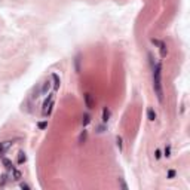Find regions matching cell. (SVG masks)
Listing matches in <instances>:
<instances>
[{
  "instance_id": "obj_6",
  "label": "cell",
  "mask_w": 190,
  "mask_h": 190,
  "mask_svg": "<svg viewBox=\"0 0 190 190\" xmlns=\"http://www.w3.org/2000/svg\"><path fill=\"white\" fill-rule=\"evenodd\" d=\"M110 117H112V112H110V109L106 106V107L103 109V115H101V120H103V123H107V122L110 120Z\"/></svg>"
},
{
  "instance_id": "obj_9",
  "label": "cell",
  "mask_w": 190,
  "mask_h": 190,
  "mask_svg": "<svg viewBox=\"0 0 190 190\" xmlns=\"http://www.w3.org/2000/svg\"><path fill=\"white\" fill-rule=\"evenodd\" d=\"M86 140H88V131L86 129H83L80 134H79V138H77V143L82 146V144H85L86 143Z\"/></svg>"
},
{
  "instance_id": "obj_7",
  "label": "cell",
  "mask_w": 190,
  "mask_h": 190,
  "mask_svg": "<svg viewBox=\"0 0 190 190\" xmlns=\"http://www.w3.org/2000/svg\"><path fill=\"white\" fill-rule=\"evenodd\" d=\"M159 52H160V58H166V55H168V49H166V43L165 42H162L160 40V43H159Z\"/></svg>"
},
{
  "instance_id": "obj_4",
  "label": "cell",
  "mask_w": 190,
  "mask_h": 190,
  "mask_svg": "<svg viewBox=\"0 0 190 190\" xmlns=\"http://www.w3.org/2000/svg\"><path fill=\"white\" fill-rule=\"evenodd\" d=\"M83 101H85V106H86L88 110H92L95 107V98L92 97L91 94H85L83 95Z\"/></svg>"
},
{
  "instance_id": "obj_21",
  "label": "cell",
  "mask_w": 190,
  "mask_h": 190,
  "mask_svg": "<svg viewBox=\"0 0 190 190\" xmlns=\"http://www.w3.org/2000/svg\"><path fill=\"white\" fill-rule=\"evenodd\" d=\"M119 184H120V187H122L123 190H128V184L125 183V180H123V178H119Z\"/></svg>"
},
{
  "instance_id": "obj_26",
  "label": "cell",
  "mask_w": 190,
  "mask_h": 190,
  "mask_svg": "<svg viewBox=\"0 0 190 190\" xmlns=\"http://www.w3.org/2000/svg\"><path fill=\"white\" fill-rule=\"evenodd\" d=\"M152 43H153L154 46H159V43H160V40H157V39H152Z\"/></svg>"
},
{
  "instance_id": "obj_13",
  "label": "cell",
  "mask_w": 190,
  "mask_h": 190,
  "mask_svg": "<svg viewBox=\"0 0 190 190\" xmlns=\"http://www.w3.org/2000/svg\"><path fill=\"white\" fill-rule=\"evenodd\" d=\"M21 178H22L21 171H18L17 168H14V169H12V180H14V181H20Z\"/></svg>"
},
{
  "instance_id": "obj_19",
  "label": "cell",
  "mask_w": 190,
  "mask_h": 190,
  "mask_svg": "<svg viewBox=\"0 0 190 190\" xmlns=\"http://www.w3.org/2000/svg\"><path fill=\"white\" fill-rule=\"evenodd\" d=\"M163 156H165V157H169V156H171V144H166V147H165V150H163Z\"/></svg>"
},
{
  "instance_id": "obj_2",
  "label": "cell",
  "mask_w": 190,
  "mask_h": 190,
  "mask_svg": "<svg viewBox=\"0 0 190 190\" xmlns=\"http://www.w3.org/2000/svg\"><path fill=\"white\" fill-rule=\"evenodd\" d=\"M54 100H55V94H48V98L43 101V106H42V113L43 116H49L52 113V109H54Z\"/></svg>"
},
{
  "instance_id": "obj_17",
  "label": "cell",
  "mask_w": 190,
  "mask_h": 190,
  "mask_svg": "<svg viewBox=\"0 0 190 190\" xmlns=\"http://www.w3.org/2000/svg\"><path fill=\"white\" fill-rule=\"evenodd\" d=\"M116 146H117L119 152H122V150H123V140H122V137H120V135H117V137H116Z\"/></svg>"
},
{
  "instance_id": "obj_3",
  "label": "cell",
  "mask_w": 190,
  "mask_h": 190,
  "mask_svg": "<svg viewBox=\"0 0 190 190\" xmlns=\"http://www.w3.org/2000/svg\"><path fill=\"white\" fill-rule=\"evenodd\" d=\"M14 143H15V140H6V141L0 143V157L5 156V153L14 146Z\"/></svg>"
},
{
  "instance_id": "obj_8",
  "label": "cell",
  "mask_w": 190,
  "mask_h": 190,
  "mask_svg": "<svg viewBox=\"0 0 190 190\" xmlns=\"http://www.w3.org/2000/svg\"><path fill=\"white\" fill-rule=\"evenodd\" d=\"M2 163H3V166H5L8 171H12V169L15 168V166H14V163H12V160H11V159H8V157H5V156L2 157Z\"/></svg>"
},
{
  "instance_id": "obj_25",
  "label": "cell",
  "mask_w": 190,
  "mask_h": 190,
  "mask_svg": "<svg viewBox=\"0 0 190 190\" xmlns=\"http://www.w3.org/2000/svg\"><path fill=\"white\" fill-rule=\"evenodd\" d=\"M39 92H40V89L37 88V89H36V91L33 92V95H31V98H37V97H39Z\"/></svg>"
},
{
  "instance_id": "obj_23",
  "label": "cell",
  "mask_w": 190,
  "mask_h": 190,
  "mask_svg": "<svg viewBox=\"0 0 190 190\" xmlns=\"http://www.w3.org/2000/svg\"><path fill=\"white\" fill-rule=\"evenodd\" d=\"M154 157L159 160L160 157H162V150H159V149H156V152H154Z\"/></svg>"
},
{
  "instance_id": "obj_11",
  "label": "cell",
  "mask_w": 190,
  "mask_h": 190,
  "mask_svg": "<svg viewBox=\"0 0 190 190\" xmlns=\"http://www.w3.org/2000/svg\"><path fill=\"white\" fill-rule=\"evenodd\" d=\"M156 117H157L156 112H154L153 109H147V119H149L150 122H154V120H156Z\"/></svg>"
},
{
  "instance_id": "obj_16",
  "label": "cell",
  "mask_w": 190,
  "mask_h": 190,
  "mask_svg": "<svg viewBox=\"0 0 190 190\" xmlns=\"http://www.w3.org/2000/svg\"><path fill=\"white\" fill-rule=\"evenodd\" d=\"M74 70L76 73H80V55H76L74 58Z\"/></svg>"
},
{
  "instance_id": "obj_15",
  "label": "cell",
  "mask_w": 190,
  "mask_h": 190,
  "mask_svg": "<svg viewBox=\"0 0 190 190\" xmlns=\"http://www.w3.org/2000/svg\"><path fill=\"white\" fill-rule=\"evenodd\" d=\"M49 88H51V82H49V80H46V82H43V86H42L40 92H42L43 95H46V94H48V91H49Z\"/></svg>"
},
{
  "instance_id": "obj_1",
  "label": "cell",
  "mask_w": 190,
  "mask_h": 190,
  "mask_svg": "<svg viewBox=\"0 0 190 190\" xmlns=\"http://www.w3.org/2000/svg\"><path fill=\"white\" fill-rule=\"evenodd\" d=\"M153 89L159 103H163V88H162V62L157 61L153 64Z\"/></svg>"
},
{
  "instance_id": "obj_22",
  "label": "cell",
  "mask_w": 190,
  "mask_h": 190,
  "mask_svg": "<svg viewBox=\"0 0 190 190\" xmlns=\"http://www.w3.org/2000/svg\"><path fill=\"white\" fill-rule=\"evenodd\" d=\"M104 131H106V123H103V125L97 126V132H98V134H103Z\"/></svg>"
},
{
  "instance_id": "obj_20",
  "label": "cell",
  "mask_w": 190,
  "mask_h": 190,
  "mask_svg": "<svg viewBox=\"0 0 190 190\" xmlns=\"http://www.w3.org/2000/svg\"><path fill=\"white\" fill-rule=\"evenodd\" d=\"M37 128H39V129H46V128H48V120L39 122V123H37Z\"/></svg>"
},
{
  "instance_id": "obj_18",
  "label": "cell",
  "mask_w": 190,
  "mask_h": 190,
  "mask_svg": "<svg viewBox=\"0 0 190 190\" xmlns=\"http://www.w3.org/2000/svg\"><path fill=\"white\" fill-rule=\"evenodd\" d=\"M175 175H177V171H175V169H169V171L166 172V178H168V180H172Z\"/></svg>"
},
{
  "instance_id": "obj_12",
  "label": "cell",
  "mask_w": 190,
  "mask_h": 190,
  "mask_svg": "<svg viewBox=\"0 0 190 190\" xmlns=\"http://www.w3.org/2000/svg\"><path fill=\"white\" fill-rule=\"evenodd\" d=\"M17 162H18V165L25 163V162H27V154H25L24 152H20V153H18V157H17Z\"/></svg>"
},
{
  "instance_id": "obj_10",
  "label": "cell",
  "mask_w": 190,
  "mask_h": 190,
  "mask_svg": "<svg viewBox=\"0 0 190 190\" xmlns=\"http://www.w3.org/2000/svg\"><path fill=\"white\" fill-rule=\"evenodd\" d=\"M89 123H91V115L89 113H83V116H82V126L86 128Z\"/></svg>"
},
{
  "instance_id": "obj_5",
  "label": "cell",
  "mask_w": 190,
  "mask_h": 190,
  "mask_svg": "<svg viewBox=\"0 0 190 190\" xmlns=\"http://www.w3.org/2000/svg\"><path fill=\"white\" fill-rule=\"evenodd\" d=\"M52 86H54V91H58L59 89V86H61V79H59V76L57 74V73H52Z\"/></svg>"
},
{
  "instance_id": "obj_24",
  "label": "cell",
  "mask_w": 190,
  "mask_h": 190,
  "mask_svg": "<svg viewBox=\"0 0 190 190\" xmlns=\"http://www.w3.org/2000/svg\"><path fill=\"white\" fill-rule=\"evenodd\" d=\"M20 186H21V189H24V190H30V189H31V186L27 184V183H21Z\"/></svg>"
},
{
  "instance_id": "obj_14",
  "label": "cell",
  "mask_w": 190,
  "mask_h": 190,
  "mask_svg": "<svg viewBox=\"0 0 190 190\" xmlns=\"http://www.w3.org/2000/svg\"><path fill=\"white\" fill-rule=\"evenodd\" d=\"M2 180H0V187H3L6 183H8V180L11 178L12 180V175H9V174H2V177H0Z\"/></svg>"
}]
</instances>
